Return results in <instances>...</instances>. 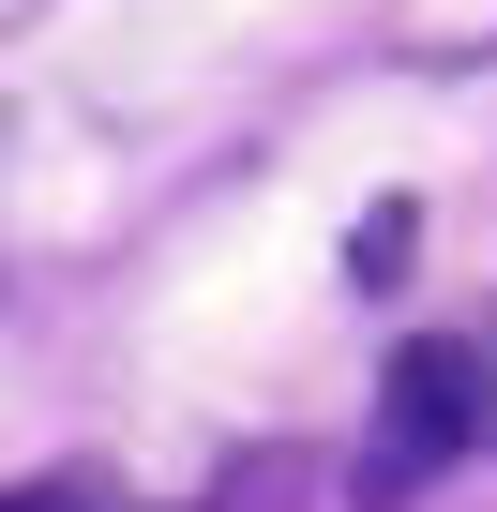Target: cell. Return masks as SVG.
Listing matches in <instances>:
<instances>
[{"label": "cell", "instance_id": "1", "mask_svg": "<svg viewBox=\"0 0 497 512\" xmlns=\"http://www.w3.org/2000/svg\"><path fill=\"white\" fill-rule=\"evenodd\" d=\"M452 452H482V347H407L362 422V497H422Z\"/></svg>", "mask_w": 497, "mask_h": 512}, {"label": "cell", "instance_id": "2", "mask_svg": "<svg viewBox=\"0 0 497 512\" xmlns=\"http://www.w3.org/2000/svg\"><path fill=\"white\" fill-rule=\"evenodd\" d=\"M407 241H422V211L392 196V211H362V241H347V272H362V287H392V272H407Z\"/></svg>", "mask_w": 497, "mask_h": 512}, {"label": "cell", "instance_id": "3", "mask_svg": "<svg viewBox=\"0 0 497 512\" xmlns=\"http://www.w3.org/2000/svg\"><path fill=\"white\" fill-rule=\"evenodd\" d=\"M0 512H106L91 482H0Z\"/></svg>", "mask_w": 497, "mask_h": 512}, {"label": "cell", "instance_id": "4", "mask_svg": "<svg viewBox=\"0 0 497 512\" xmlns=\"http://www.w3.org/2000/svg\"><path fill=\"white\" fill-rule=\"evenodd\" d=\"M482 437H497V362H482Z\"/></svg>", "mask_w": 497, "mask_h": 512}]
</instances>
